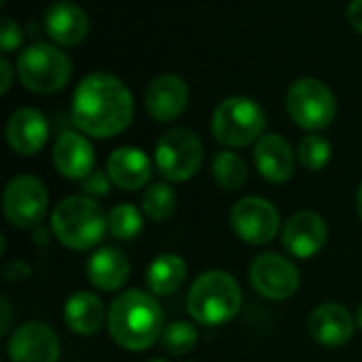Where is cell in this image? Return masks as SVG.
<instances>
[{"instance_id":"obj_1","label":"cell","mask_w":362,"mask_h":362,"mask_svg":"<svg viewBox=\"0 0 362 362\" xmlns=\"http://www.w3.org/2000/svg\"><path fill=\"white\" fill-rule=\"evenodd\" d=\"M70 119L89 138H115L134 119L132 91L110 72H89L72 93Z\"/></svg>"},{"instance_id":"obj_2","label":"cell","mask_w":362,"mask_h":362,"mask_svg":"<svg viewBox=\"0 0 362 362\" xmlns=\"http://www.w3.org/2000/svg\"><path fill=\"white\" fill-rule=\"evenodd\" d=\"M106 325L119 348L127 352H144L161 339L165 316L153 293L132 288L110 303Z\"/></svg>"},{"instance_id":"obj_3","label":"cell","mask_w":362,"mask_h":362,"mask_svg":"<svg viewBox=\"0 0 362 362\" xmlns=\"http://www.w3.org/2000/svg\"><path fill=\"white\" fill-rule=\"evenodd\" d=\"M51 231L62 246L83 252L102 242L108 231V216L93 197L70 195L53 208Z\"/></svg>"},{"instance_id":"obj_4","label":"cell","mask_w":362,"mask_h":362,"mask_svg":"<svg viewBox=\"0 0 362 362\" xmlns=\"http://www.w3.org/2000/svg\"><path fill=\"white\" fill-rule=\"evenodd\" d=\"M242 308V288L238 280L223 272L210 269L195 278L187 295V310L191 318L206 327L227 325Z\"/></svg>"},{"instance_id":"obj_5","label":"cell","mask_w":362,"mask_h":362,"mask_svg":"<svg viewBox=\"0 0 362 362\" xmlns=\"http://www.w3.org/2000/svg\"><path fill=\"white\" fill-rule=\"evenodd\" d=\"M15 72L19 83L34 93H55L72 76V62L53 42H32L17 55Z\"/></svg>"},{"instance_id":"obj_6","label":"cell","mask_w":362,"mask_h":362,"mask_svg":"<svg viewBox=\"0 0 362 362\" xmlns=\"http://www.w3.org/2000/svg\"><path fill=\"white\" fill-rule=\"evenodd\" d=\"M267 125L265 110L246 95L225 98L212 112V136L227 148H242L257 142Z\"/></svg>"},{"instance_id":"obj_7","label":"cell","mask_w":362,"mask_h":362,"mask_svg":"<svg viewBox=\"0 0 362 362\" xmlns=\"http://www.w3.org/2000/svg\"><path fill=\"white\" fill-rule=\"evenodd\" d=\"M286 112L301 129L322 132L337 117V100L327 83L303 76L286 91Z\"/></svg>"},{"instance_id":"obj_8","label":"cell","mask_w":362,"mask_h":362,"mask_svg":"<svg viewBox=\"0 0 362 362\" xmlns=\"http://www.w3.org/2000/svg\"><path fill=\"white\" fill-rule=\"evenodd\" d=\"M153 161L165 180L185 182L199 172L204 163V144L193 129L174 127L157 140Z\"/></svg>"},{"instance_id":"obj_9","label":"cell","mask_w":362,"mask_h":362,"mask_svg":"<svg viewBox=\"0 0 362 362\" xmlns=\"http://www.w3.org/2000/svg\"><path fill=\"white\" fill-rule=\"evenodd\" d=\"M49 193L34 174H19L8 180L2 193L4 218L17 229H34L47 214Z\"/></svg>"},{"instance_id":"obj_10","label":"cell","mask_w":362,"mask_h":362,"mask_svg":"<svg viewBox=\"0 0 362 362\" xmlns=\"http://www.w3.org/2000/svg\"><path fill=\"white\" fill-rule=\"evenodd\" d=\"M248 276L255 291L272 301H286L297 295L301 286V274L297 265L278 252H263L255 257Z\"/></svg>"},{"instance_id":"obj_11","label":"cell","mask_w":362,"mask_h":362,"mask_svg":"<svg viewBox=\"0 0 362 362\" xmlns=\"http://www.w3.org/2000/svg\"><path fill=\"white\" fill-rule=\"evenodd\" d=\"M229 223L233 233L250 246H265L280 231V214L263 197H242L231 208Z\"/></svg>"},{"instance_id":"obj_12","label":"cell","mask_w":362,"mask_h":362,"mask_svg":"<svg viewBox=\"0 0 362 362\" xmlns=\"http://www.w3.org/2000/svg\"><path fill=\"white\" fill-rule=\"evenodd\" d=\"M189 85L182 76L165 72L151 81L144 93V108L157 123L176 121L189 106Z\"/></svg>"},{"instance_id":"obj_13","label":"cell","mask_w":362,"mask_h":362,"mask_svg":"<svg viewBox=\"0 0 362 362\" xmlns=\"http://www.w3.org/2000/svg\"><path fill=\"white\" fill-rule=\"evenodd\" d=\"M327 238H329L327 221L314 210L295 212L282 227V246L295 259L316 257L325 248Z\"/></svg>"},{"instance_id":"obj_14","label":"cell","mask_w":362,"mask_h":362,"mask_svg":"<svg viewBox=\"0 0 362 362\" xmlns=\"http://www.w3.org/2000/svg\"><path fill=\"white\" fill-rule=\"evenodd\" d=\"M11 362H57L59 337L45 322H25L8 339Z\"/></svg>"},{"instance_id":"obj_15","label":"cell","mask_w":362,"mask_h":362,"mask_svg":"<svg viewBox=\"0 0 362 362\" xmlns=\"http://www.w3.org/2000/svg\"><path fill=\"white\" fill-rule=\"evenodd\" d=\"M308 331L322 348H344L354 337L356 318L341 303H322L312 310L308 318Z\"/></svg>"},{"instance_id":"obj_16","label":"cell","mask_w":362,"mask_h":362,"mask_svg":"<svg viewBox=\"0 0 362 362\" xmlns=\"http://www.w3.org/2000/svg\"><path fill=\"white\" fill-rule=\"evenodd\" d=\"M45 32L57 47H78L89 34V17L72 0H57L45 11Z\"/></svg>"},{"instance_id":"obj_17","label":"cell","mask_w":362,"mask_h":362,"mask_svg":"<svg viewBox=\"0 0 362 362\" xmlns=\"http://www.w3.org/2000/svg\"><path fill=\"white\" fill-rule=\"evenodd\" d=\"M49 140L47 117L32 106L17 108L6 121V142L13 153L21 157H32L45 148Z\"/></svg>"},{"instance_id":"obj_18","label":"cell","mask_w":362,"mask_h":362,"mask_svg":"<svg viewBox=\"0 0 362 362\" xmlns=\"http://www.w3.org/2000/svg\"><path fill=\"white\" fill-rule=\"evenodd\" d=\"M53 165L68 180H83L93 172L95 153L83 132H62L53 142Z\"/></svg>"},{"instance_id":"obj_19","label":"cell","mask_w":362,"mask_h":362,"mask_svg":"<svg viewBox=\"0 0 362 362\" xmlns=\"http://www.w3.org/2000/svg\"><path fill=\"white\" fill-rule=\"evenodd\" d=\"M153 163L142 148L119 146L106 161V174L121 191H140L151 182Z\"/></svg>"},{"instance_id":"obj_20","label":"cell","mask_w":362,"mask_h":362,"mask_svg":"<svg viewBox=\"0 0 362 362\" xmlns=\"http://www.w3.org/2000/svg\"><path fill=\"white\" fill-rule=\"evenodd\" d=\"M259 174L274 185L286 182L295 172V153L291 142L280 134H263L252 151Z\"/></svg>"},{"instance_id":"obj_21","label":"cell","mask_w":362,"mask_h":362,"mask_svg":"<svg viewBox=\"0 0 362 362\" xmlns=\"http://www.w3.org/2000/svg\"><path fill=\"white\" fill-rule=\"evenodd\" d=\"M106 320L108 312L104 308V301L89 291H76L64 303V322L76 335L91 337L100 333Z\"/></svg>"},{"instance_id":"obj_22","label":"cell","mask_w":362,"mask_h":362,"mask_svg":"<svg viewBox=\"0 0 362 362\" xmlns=\"http://www.w3.org/2000/svg\"><path fill=\"white\" fill-rule=\"evenodd\" d=\"M129 261L127 257L112 246L100 248L93 252V257L87 261V278L91 286L104 293H115L119 291L127 278H129Z\"/></svg>"},{"instance_id":"obj_23","label":"cell","mask_w":362,"mask_h":362,"mask_svg":"<svg viewBox=\"0 0 362 362\" xmlns=\"http://www.w3.org/2000/svg\"><path fill=\"white\" fill-rule=\"evenodd\" d=\"M187 280V263L180 255L165 252L153 259L146 269V286L155 297H168L180 291Z\"/></svg>"},{"instance_id":"obj_24","label":"cell","mask_w":362,"mask_h":362,"mask_svg":"<svg viewBox=\"0 0 362 362\" xmlns=\"http://www.w3.org/2000/svg\"><path fill=\"white\" fill-rule=\"evenodd\" d=\"M212 176L221 189L238 191L248 180V165L240 155L231 151H218L212 159Z\"/></svg>"},{"instance_id":"obj_25","label":"cell","mask_w":362,"mask_h":362,"mask_svg":"<svg viewBox=\"0 0 362 362\" xmlns=\"http://www.w3.org/2000/svg\"><path fill=\"white\" fill-rule=\"evenodd\" d=\"M176 206H178L176 191L168 182L148 185L142 193V199H140V208H142L144 216L155 221V223L168 221L174 214Z\"/></svg>"},{"instance_id":"obj_26","label":"cell","mask_w":362,"mask_h":362,"mask_svg":"<svg viewBox=\"0 0 362 362\" xmlns=\"http://www.w3.org/2000/svg\"><path fill=\"white\" fill-rule=\"evenodd\" d=\"M144 227V212L134 204H119L108 212V231L117 240H134Z\"/></svg>"},{"instance_id":"obj_27","label":"cell","mask_w":362,"mask_h":362,"mask_svg":"<svg viewBox=\"0 0 362 362\" xmlns=\"http://www.w3.org/2000/svg\"><path fill=\"white\" fill-rule=\"evenodd\" d=\"M197 339H199V333H197V329L191 322L176 320V322L165 325L159 341H161V346H163V350L168 354L185 356V354H189L197 346Z\"/></svg>"},{"instance_id":"obj_28","label":"cell","mask_w":362,"mask_h":362,"mask_svg":"<svg viewBox=\"0 0 362 362\" xmlns=\"http://www.w3.org/2000/svg\"><path fill=\"white\" fill-rule=\"evenodd\" d=\"M331 144L325 136L320 134H310L299 142L297 148V159L301 163V168L310 170V172H320L322 168L329 165L331 161Z\"/></svg>"},{"instance_id":"obj_29","label":"cell","mask_w":362,"mask_h":362,"mask_svg":"<svg viewBox=\"0 0 362 362\" xmlns=\"http://www.w3.org/2000/svg\"><path fill=\"white\" fill-rule=\"evenodd\" d=\"M23 42V32H21V25L8 17V15H2L0 19V51L4 55L8 53H15Z\"/></svg>"},{"instance_id":"obj_30","label":"cell","mask_w":362,"mask_h":362,"mask_svg":"<svg viewBox=\"0 0 362 362\" xmlns=\"http://www.w3.org/2000/svg\"><path fill=\"white\" fill-rule=\"evenodd\" d=\"M110 187H112V180L108 178V174L106 172H98V170H93L89 176H85L81 180L83 195L93 197V199L95 197H106L110 193Z\"/></svg>"},{"instance_id":"obj_31","label":"cell","mask_w":362,"mask_h":362,"mask_svg":"<svg viewBox=\"0 0 362 362\" xmlns=\"http://www.w3.org/2000/svg\"><path fill=\"white\" fill-rule=\"evenodd\" d=\"M348 21H350V25L362 34V0H352L350 4H348Z\"/></svg>"},{"instance_id":"obj_32","label":"cell","mask_w":362,"mask_h":362,"mask_svg":"<svg viewBox=\"0 0 362 362\" xmlns=\"http://www.w3.org/2000/svg\"><path fill=\"white\" fill-rule=\"evenodd\" d=\"M0 74H2V78H0V93L4 95V93H8V89L13 85V64L6 57L0 59Z\"/></svg>"},{"instance_id":"obj_33","label":"cell","mask_w":362,"mask_h":362,"mask_svg":"<svg viewBox=\"0 0 362 362\" xmlns=\"http://www.w3.org/2000/svg\"><path fill=\"white\" fill-rule=\"evenodd\" d=\"M0 314H2V322H0V335H4L6 331H8V325H11V305H8V301L6 299H2L0 301Z\"/></svg>"},{"instance_id":"obj_34","label":"cell","mask_w":362,"mask_h":362,"mask_svg":"<svg viewBox=\"0 0 362 362\" xmlns=\"http://www.w3.org/2000/svg\"><path fill=\"white\" fill-rule=\"evenodd\" d=\"M356 210H358V216H361L362 221V182L361 187H358V193H356Z\"/></svg>"},{"instance_id":"obj_35","label":"cell","mask_w":362,"mask_h":362,"mask_svg":"<svg viewBox=\"0 0 362 362\" xmlns=\"http://www.w3.org/2000/svg\"><path fill=\"white\" fill-rule=\"evenodd\" d=\"M356 327L362 331V303L358 305V310H356Z\"/></svg>"},{"instance_id":"obj_36","label":"cell","mask_w":362,"mask_h":362,"mask_svg":"<svg viewBox=\"0 0 362 362\" xmlns=\"http://www.w3.org/2000/svg\"><path fill=\"white\" fill-rule=\"evenodd\" d=\"M146 362H168V361H163V358H151V361H146Z\"/></svg>"}]
</instances>
